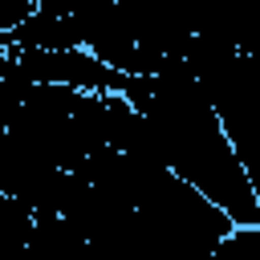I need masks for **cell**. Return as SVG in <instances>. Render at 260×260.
Here are the masks:
<instances>
[{"mask_svg":"<svg viewBox=\"0 0 260 260\" xmlns=\"http://www.w3.org/2000/svg\"><path fill=\"white\" fill-rule=\"evenodd\" d=\"M122 98L150 118L162 162L175 179L207 195L236 228L260 223V203L240 158L228 146L219 114L183 57H167L154 77H126Z\"/></svg>","mask_w":260,"mask_h":260,"instance_id":"6da1fadb","label":"cell"},{"mask_svg":"<svg viewBox=\"0 0 260 260\" xmlns=\"http://www.w3.org/2000/svg\"><path fill=\"white\" fill-rule=\"evenodd\" d=\"M142 236L167 256V260H207L232 232L236 223L191 183L167 175L138 207H134Z\"/></svg>","mask_w":260,"mask_h":260,"instance_id":"7a4b0ae2","label":"cell"},{"mask_svg":"<svg viewBox=\"0 0 260 260\" xmlns=\"http://www.w3.org/2000/svg\"><path fill=\"white\" fill-rule=\"evenodd\" d=\"M16 65L24 69V77L32 85L45 81V85H69V89H81V93H122L126 89V73L102 65L85 49H57V53L16 49Z\"/></svg>","mask_w":260,"mask_h":260,"instance_id":"3957f363","label":"cell"},{"mask_svg":"<svg viewBox=\"0 0 260 260\" xmlns=\"http://www.w3.org/2000/svg\"><path fill=\"white\" fill-rule=\"evenodd\" d=\"M77 37H81V49L93 53L102 65L126 73V77H142V57H138V45L126 28V20L118 16L114 0H73V12H69Z\"/></svg>","mask_w":260,"mask_h":260,"instance_id":"277c9868","label":"cell"},{"mask_svg":"<svg viewBox=\"0 0 260 260\" xmlns=\"http://www.w3.org/2000/svg\"><path fill=\"white\" fill-rule=\"evenodd\" d=\"M12 45L16 49H45V53H57V49H81V37L73 28L69 16H49V12H28V20H20L12 28Z\"/></svg>","mask_w":260,"mask_h":260,"instance_id":"5b68a950","label":"cell"},{"mask_svg":"<svg viewBox=\"0 0 260 260\" xmlns=\"http://www.w3.org/2000/svg\"><path fill=\"white\" fill-rule=\"evenodd\" d=\"M32 211L20 199H0V260H28Z\"/></svg>","mask_w":260,"mask_h":260,"instance_id":"8992f818","label":"cell"},{"mask_svg":"<svg viewBox=\"0 0 260 260\" xmlns=\"http://www.w3.org/2000/svg\"><path fill=\"white\" fill-rule=\"evenodd\" d=\"M37 12H49V16H69L73 12V0H32Z\"/></svg>","mask_w":260,"mask_h":260,"instance_id":"52a82bcc","label":"cell"},{"mask_svg":"<svg viewBox=\"0 0 260 260\" xmlns=\"http://www.w3.org/2000/svg\"><path fill=\"white\" fill-rule=\"evenodd\" d=\"M12 61H16V49H0V85H4V77L12 73Z\"/></svg>","mask_w":260,"mask_h":260,"instance_id":"ba28073f","label":"cell"},{"mask_svg":"<svg viewBox=\"0 0 260 260\" xmlns=\"http://www.w3.org/2000/svg\"><path fill=\"white\" fill-rule=\"evenodd\" d=\"M248 256H252V260H260V223H256V228H248Z\"/></svg>","mask_w":260,"mask_h":260,"instance_id":"9c48e42d","label":"cell"},{"mask_svg":"<svg viewBox=\"0 0 260 260\" xmlns=\"http://www.w3.org/2000/svg\"><path fill=\"white\" fill-rule=\"evenodd\" d=\"M0 49H12V32H0Z\"/></svg>","mask_w":260,"mask_h":260,"instance_id":"30bf717a","label":"cell"}]
</instances>
